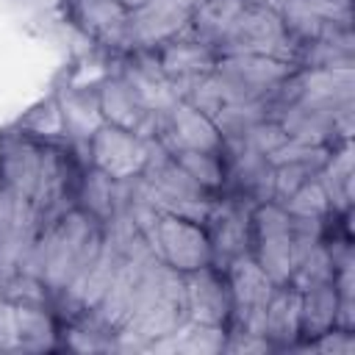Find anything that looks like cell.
I'll use <instances>...</instances> for the list:
<instances>
[{"label": "cell", "mask_w": 355, "mask_h": 355, "mask_svg": "<svg viewBox=\"0 0 355 355\" xmlns=\"http://www.w3.org/2000/svg\"><path fill=\"white\" fill-rule=\"evenodd\" d=\"M272 55L297 64V42L286 33L277 8L247 6L236 14L225 36L216 42V55Z\"/></svg>", "instance_id": "obj_3"}, {"label": "cell", "mask_w": 355, "mask_h": 355, "mask_svg": "<svg viewBox=\"0 0 355 355\" xmlns=\"http://www.w3.org/2000/svg\"><path fill=\"white\" fill-rule=\"evenodd\" d=\"M22 133L39 139V141H55L64 139V119H61V108L55 103V97L39 103L36 108L28 111L25 119H19Z\"/></svg>", "instance_id": "obj_29"}, {"label": "cell", "mask_w": 355, "mask_h": 355, "mask_svg": "<svg viewBox=\"0 0 355 355\" xmlns=\"http://www.w3.org/2000/svg\"><path fill=\"white\" fill-rule=\"evenodd\" d=\"M319 180L327 191L333 216H349V211H352V183H355L352 141L349 139L330 150L327 161L319 169Z\"/></svg>", "instance_id": "obj_20"}, {"label": "cell", "mask_w": 355, "mask_h": 355, "mask_svg": "<svg viewBox=\"0 0 355 355\" xmlns=\"http://www.w3.org/2000/svg\"><path fill=\"white\" fill-rule=\"evenodd\" d=\"M67 14L72 25L86 33L94 44L128 55L130 44V8L122 0H67Z\"/></svg>", "instance_id": "obj_8"}, {"label": "cell", "mask_w": 355, "mask_h": 355, "mask_svg": "<svg viewBox=\"0 0 355 355\" xmlns=\"http://www.w3.org/2000/svg\"><path fill=\"white\" fill-rule=\"evenodd\" d=\"M336 277V263H333V255L327 250L324 241H319L308 255H302L288 277V286H294L297 291H305V288H313V286H322V283H333Z\"/></svg>", "instance_id": "obj_26"}, {"label": "cell", "mask_w": 355, "mask_h": 355, "mask_svg": "<svg viewBox=\"0 0 355 355\" xmlns=\"http://www.w3.org/2000/svg\"><path fill=\"white\" fill-rule=\"evenodd\" d=\"M153 139H158L169 155L186 153V150H200V153H222L225 150V139L216 130L214 119H208L202 111H197L186 100H178L158 119Z\"/></svg>", "instance_id": "obj_12"}, {"label": "cell", "mask_w": 355, "mask_h": 355, "mask_svg": "<svg viewBox=\"0 0 355 355\" xmlns=\"http://www.w3.org/2000/svg\"><path fill=\"white\" fill-rule=\"evenodd\" d=\"M222 197L214 194L211 200V211L202 222L208 241H211V258L214 266L225 269L230 261H236L239 255H247L252 247V208L255 202H250L241 194L233 191H219Z\"/></svg>", "instance_id": "obj_4"}, {"label": "cell", "mask_w": 355, "mask_h": 355, "mask_svg": "<svg viewBox=\"0 0 355 355\" xmlns=\"http://www.w3.org/2000/svg\"><path fill=\"white\" fill-rule=\"evenodd\" d=\"M322 164L324 161H283V164H272L275 166V202H283L302 183L316 178Z\"/></svg>", "instance_id": "obj_30"}, {"label": "cell", "mask_w": 355, "mask_h": 355, "mask_svg": "<svg viewBox=\"0 0 355 355\" xmlns=\"http://www.w3.org/2000/svg\"><path fill=\"white\" fill-rule=\"evenodd\" d=\"M186 288V316L197 324L227 327L233 316V297L225 269L208 263L191 272H183Z\"/></svg>", "instance_id": "obj_13"}, {"label": "cell", "mask_w": 355, "mask_h": 355, "mask_svg": "<svg viewBox=\"0 0 355 355\" xmlns=\"http://www.w3.org/2000/svg\"><path fill=\"white\" fill-rule=\"evenodd\" d=\"M227 283H230V297H233V316L227 330H241L252 336H263V316H266V302L275 291L272 277L255 263V258L239 255L225 266Z\"/></svg>", "instance_id": "obj_6"}, {"label": "cell", "mask_w": 355, "mask_h": 355, "mask_svg": "<svg viewBox=\"0 0 355 355\" xmlns=\"http://www.w3.org/2000/svg\"><path fill=\"white\" fill-rule=\"evenodd\" d=\"M236 141H241V144L252 147V150H255V153H261V155H272L283 141H288V133L280 128V122H277V119L266 116V119L255 122V125H252L241 139H236Z\"/></svg>", "instance_id": "obj_31"}, {"label": "cell", "mask_w": 355, "mask_h": 355, "mask_svg": "<svg viewBox=\"0 0 355 355\" xmlns=\"http://www.w3.org/2000/svg\"><path fill=\"white\" fill-rule=\"evenodd\" d=\"M300 341H311L330 327H336L338 313V294L333 283H322L313 288L300 291Z\"/></svg>", "instance_id": "obj_22"}, {"label": "cell", "mask_w": 355, "mask_h": 355, "mask_svg": "<svg viewBox=\"0 0 355 355\" xmlns=\"http://www.w3.org/2000/svg\"><path fill=\"white\" fill-rule=\"evenodd\" d=\"M0 150H3V144H0Z\"/></svg>", "instance_id": "obj_34"}, {"label": "cell", "mask_w": 355, "mask_h": 355, "mask_svg": "<svg viewBox=\"0 0 355 355\" xmlns=\"http://www.w3.org/2000/svg\"><path fill=\"white\" fill-rule=\"evenodd\" d=\"M153 252L178 272H191L214 263L205 227L194 219L175 214H161L153 239Z\"/></svg>", "instance_id": "obj_9"}, {"label": "cell", "mask_w": 355, "mask_h": 355, "mask_svg": "<svg viewBox=\"0 0 355 355\" xmlns=\"http://www.w3.org/2000/svg\"><path fill=\"white\" fill-rule=\"evenodd\" d=\"M277 14L283 19L286 33L297 44L352 31L349 0H280Z\"/></svg>", "instance_id": "obj_10"}, {"label": "cell", "mask_w": 355, "mask_h": 355, "mask_svg": "<svg viewBox=\"0 0 355 355\" xmlns=\"http://www.w3.org/2000/svg\"><path fill=\"white\" fill-rule=\"evenodd\" d=\"M150 141L133 130L103 125L89 141V166L105 172L114 180H133L147 169Z\"/></svg>", "instance_id": "obj_7"}, {"label": "cell", "mask_w": 355, "mask_h": 355, "mask_svg": "<svg viewBox=\"0 0 355 355\" xmlns=\"http://www.w3.org/2000/svg\"><path fill=\"white\" fill-rule=\"evenodd\" d=\"M55 103L61 108L67 147L86 153L92 136L105 125L103 111H100V100H97V86H67V89H58Z\"/></svg>", "instance_id": "obj_17"}, {"label": "cell", "mask_w": 355, "mask_h": 355, "mask_svg": "<svg viewBox=\"0 0 355 355\" xmlns=\"http://www.w3.org/2000/svg\"><path fill=\"white\" fill-rule=\"evenodd\" d=\"M297 67L302 69H333V67H355V36L352 31H341L324 39L297 44Z\"/></svg>", "instance_id": "obj_23"}, {"label": "cell", "mask_w": 355, "mask_h": 355, "mask_svg": "<svg viewBox=\"0 0 355 355\" xmlns=\"http://www.w3.org/2000/svg\"><path fill=\"white\" fill-rule=\"evenodd\" d=\"M125 202V180H114L105 172L86 166L75 186V205L86 211L94 222L105 225Z\"/></svg>", "instance_id": "obj_18"}, {"label": "cell", "mask_w": 355, "mask_h": 355, "mask_svg": "<svg viewBox=\"0 0 355 355\" xmlns=\"http://www.w3.org/2000/svg\"><path fill=\"white\" fill-rule=\"evenodd\" d=\"M244 8V0H202L189 22V33L216 50V42L225 36L236 14Z\"/></svg>", "instance_id": "obj_25"}, {"label": "cell", "mask_w": 355, "mask_h": 355, "mask_svg": "<svg viewBox=\"0 0 355 355\" xmlns=\"http://www.w3.org/2000/svg\"><path fill=\"white\" fill-rule=\"evenodd\" d=\"M202 0H144L130 8V44L133 50H155L180 36Z\"/></svg>", "instance_id": "obj_11"}, {"label": "cell", "mask_w": 355, "mask_h": 355, "mask_svg": "<svg viewBox=\"0 0 355 355\" xmlns=\"http://www.w3.org/2000/svg\"><path fill=\"white\" fill-rule=\"evenodd\" d=\"M300 300L302 294L294 286H275L263 316V338L275 349L300 344Z\"/></svg>", "instance_id": "obj_19"}, {"label": "cell", "mask_w": 355, "mask_h": 355, "mask_svg": "<svg viewBox=\"0 0 355 355\" xmlns=\"http://www.w3.org/2000/svg\"><path fill=\"white\" fill-rule=\"evenodd\" d=\"M186 288L183 272L172 269L161 258H153L133 288L128 316L114 336V349L147 352V347L186 322Z\"/></svg>", "instance_id": "obj_1"}, {"label": "cell", "mask_w": 355, "mask_h": 355, "mask_svg": "<svg viewBox=\"0 0 355 355\" xmlns=\"http://www.w3.org/2000/svg\"><path fill=\"white\" fill-rule=\"evenodd\" d=\"M17 349V305L0 294V352Z\"/></svg>", "instance_id": "obj_33"}, {"label": "cell", "mask_w": 355, "mask_h": 355, "mask_svg": "<svg viewBox=\"0 0 355 355\" xmlns=\"http://www.w3.org/2000/svg\"><path fill=\"white\" fill-rule=\"evenodd\" d=\"M227 341V327H211L197 322H183L175 333L153 341L147 352H186V355H211L222 352Z\"/></svg>", "instance_id": "obj_21"}, {"label": "cell", "mask_w": 355, "mask_h": 355, "mask_svg": "<svg viewBox=\"0 0 355 355\" xmlns=\"http://www.w3.org/2000/svg\"><path fill=\"white\" fill-rule=\"evenodd\" d=\"M297 64L272 55H219L214 64V83L225 103H269L275 92L291 78Z\"/></svg>", "instance_id": "obj_2"}, {"label": "cell", "mask_w": 355, "mask_h": 355, "mask_svg": "<svg viewBox=\"0 0 355 355\" xmlns=\"http://www.w3.org/2000/svg\"><path fill=\"white\" fill-rule=\"evenodd\" d=\"M0 186L8 191L25 197L31 202L36 183H39V169H42V147L44 141L28 136V133H8L0 136Z\"/></svg>", "instance_id": "obj_16"}, {"label": "cell", "mask_w": 355, "mask_h": 355, "mask_svg": "<svg viewBox=\"0 0 355 355\" xmlns=\"http://www.w3.org/2000/svg\"><path fill=\"white\" fill-rule=\"evenodd\" d=\"M250 255L272 277L275 286L288 283L294 272L291 255V214L280 202H258L252 208V247Z\"/></svg>", "instance_id": "obj_5"}, {"label": "cell", "mask_w": 355, "mask_h": 355, "mask_svg": "<svg viewBox=\"0 0 355 355\" xmlns=\"http://www.w3.org/2000/svg\"><path fill=\"white\" fill-rule=\"evenodd\" d=\"M155 53V61L161 67V72L169 78V83L175 86L178 97L200 78L211 75L214 72V64H216V50L200 39H194L189 31H183L180 36L164 42L161 47L153 50Z\"/></svg>", "instance_id": "obj_14"}, {"label": "cell", "mask_w": 355, "mask_h": 355, "mask_svg": "<svg viewBox=\"0 0 355 355\" xmlns=\"http://www.w3.org/2000/svg\"><path fill=\"white\" fill-rule=\"evenodd\" d=\"M291 216H311V219H330L333 211H330V200H327V191L316 178H311L308 183H302L291 197H286L280 202Z\"/></svg>", "instance_id": "obj_28"}, {"label": "cell", "mask_w": 355, "mask_h": 355, "mask_svg": "<svg viewBox=\"0 0 355 355\" xmlns=\"http://www.w3.org/2000/svg\"><path fill=\"white\" fill-rule=\"evenodd\" d=\"M202 189L211 194H219L225 189V158L222 153H200V150H186L172 155Z\"/></svg>", "instance_id": "obj_27"}, {"label": "cell", "mask_w": 355, "mask_h": 355, "mask_svg": "<svg viewBox=\"0 0 355 355\" xmlns=\"http://www.w3.org/2000/svg\"><path fill=\"white\" fill-rule=\"evenodd\" d=\"M97 100H100V111L103 119L108 125L125 128L139 133L141 139H153L155 128H158V116L139 100V94L130 89V83L116 72L111 78H105L97 86Z\"/></svg>", "instance_id": "obj_15"}, {"label": "cell", "mask_w": 355, "mask_h": 355, "mask_svg": "<svg viewBox=\"0 0 355 355\" xmlns=\"http://www.w3.org/2000/svg\"><path fill=\"white\" fill-rule=\"evenodd\" d=\"M17 305V349L14 352H39L58 344V327L47 305Z\"/></svg>", "instance_id": "obj_24"}, {"label": "cell", "mask_w": 355, "mask_h": 355, "mask_svg": "<svg viewBox=\"0 0 355 355\" xmlns=\"http://www.w3.org/2000/svg\"><path fill=\"white\" fill-rule=\"evenodd\" d=\"M305 347L313 352H327V355H349V352H355V336H352V330L330 327L327 333L305 341Z\"/></svg>", "instance_id": "obj_32"}]
</instances>
